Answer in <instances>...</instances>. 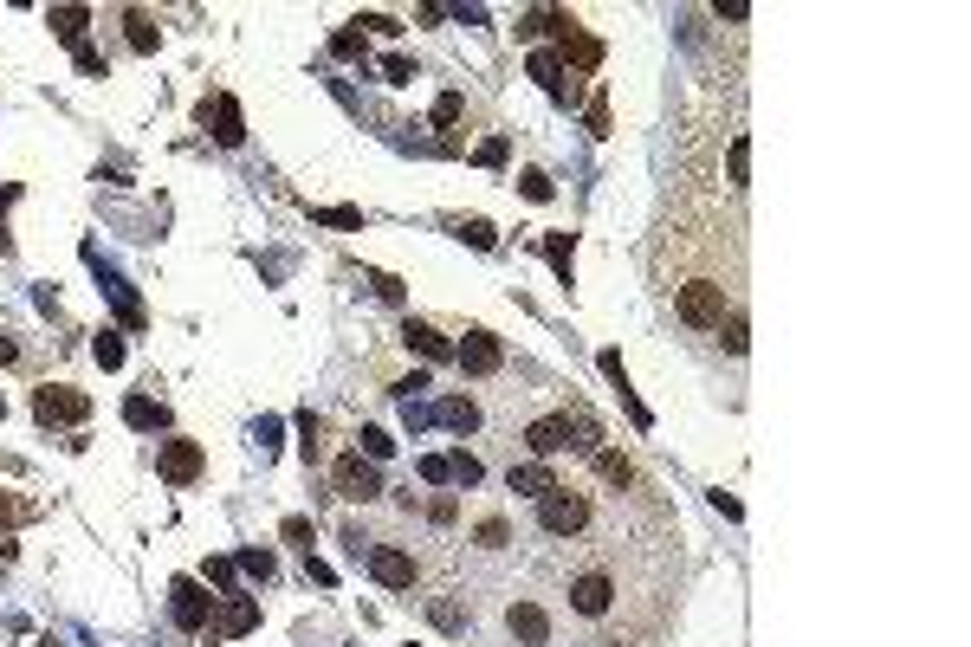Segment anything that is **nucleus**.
I'll use <instances>...</instances> for the list:
<instances>
[{"label":"nucleus","mask_w":971,"mask_h":647,"mask_svg":"<svg viewBox=\"0 0 971 647\" xmlns=\"http://www.w3.org/2000/svg\"><path fill=\"white\" fill-rule=\"evenodd\" d=\"M208 583H221V589H234V563H227V557H214V563H208Z\"/></svg>","instance_id":"obj_43"},{"label":"nucleus","mask_w":971,"mask_h":647,"mask_svg":"<svg viewBox=\"0 0 971 647\" xmlns=\"http://www.w3.org/2000/svg\"><path fill=\"white\" fill-rule=\"evenodd\" d=\"M596 473H603V479H609V486H615V492H635V486H641V473H635V460H628V453H609V447H603V453H596Z\"/></svg>","instance_id":"obj_16"},{"label":"nucleus","mask_w":971,"mask_h":647,"mask_svg":"<svg viewBox=\"0 0 971 647\" xmlns=\"http://www.w3.org/2000/svg\"><path fill=\"white\" fill-rule=\"evenodd\" d=\"M156 473L169 479V486H195V479L208 473V453H201V440H188V434L156 440Z\"/></svg>","instance_id":"obj_7"},{"label":"nucleus","mask_w":971,"mask_h":647,"mask_svg":"<svg viewBox=\"0 0 971 647\" xmlns=\"http://www.w3.org/2000/svg\"><path fill=\"white\" fill-rule=\"evenodd\" d=\"M480 162H486V169H499V162H505V136H486V143H480Z\"/></svg>","instance_id":"obj_42"},{"label":"nucleus","mask_w":971,"mask_h":647,"mask_svg":"<svg viewBox=\"0 0 971 647\" xmlns=\"http://www.w3.org/2000/svg\"><path fill=\"white\" fill-rule=\"evenodd\" d=\"M91 356H98L104 369H117V363H123V337H117V330H98V343H91Z\"/></svg>","instance_id":"obj_23"},{"label":"nucleus","mask_w":971,"mask_h":647,"mask_svg":"<svg viewBox=\"0 0 971 647\" xmlns=\"http://www.w3.org/2000/svg\"><path fill=\"white\" fill-rule=\"evenodd\" d=\"M544 253H551L557 279H570V253H577V246H570V233H551V240H544Z\"/></svg>","instance_id":"obj_25"},{"label":"nucleus","mask_w":971,"mask_h":647,"mask_svg":"<svg viewBox=\"0 0 971 647\" xmlns=\"http://www.w3.org/2000/svg\"><path fill=\"white\" fill-rule=\"evenodd\" d=\"M667 292H674V318L687 324V330H719V324H726V311H732L726 272H687V279H674Z\"/></svg>","instance_id":"obj_3"},{"label":"nucleus","mask_w":971,"mask_h":647,"mask_svg":"<svg viewBox=\"0 0 971 647\" xmlns=\"http://www.w3.org/2000/svg\"><path fill=\"white\" fill-rule=\"evenodd\" d=\"M389 447H395V440L382 434V428H363V434H357V453H369V460H382Z\"/></svg>","instance_id":"obj_30"},{"label":"nucleus","mask_w":971,"mask_h":647,"mask_svg":"<svg viewBox=\"0 0 971 647\" xmlns=\"http://www.w3.org/2000/svg\"><path fill=\"white\" fill-rule=\"evenodd\" d=\"M382 78H389V85H408V78H415V65H408L402 52H389V59H382Z\"/></svg>","instance_id":"obj_34"},{"label":"nucleus","mask_w":971,"mask_h":647,"mask_svg":"<svg viewBox=\"0 0 971 647\" xmlns=\"http://www.w3.org/2000/svg\"><path fill=\"white\" fill-rule=\"evenodd\" d=\"M201 117L214 123V143H227V149H234V143H246V117H240V104L227 98V91H221V98H214L208 110H201Z\"/></svg>","instance_id":"obj_12"},{"label":"nucleus","mask_w":971,"mask_h":647,"mask_svg":"<svg viewBox=\"0 0 971 647\" xmlns=\"http://www.w3.org/2000/svg\"><path fill=\"white\" fill-rule=\"evenodd\" d=\"M460 110H467V98H460V91H447V98L434 104V123H441V130H447V123H460Z\"/></svg>","instance_id":"obj_33"},{"label":"nucleus","mask_w":971,"mask_h":647,"mask_svg":"<svg viewBox=\"0 0 971 647\" xmlns=\"http://www.w3.org/2000/svg\"><path fill=\"white\" fill-rule=\"evenodd\" d=\"M123 26H130V46L136 52H156V39H162V26L149 20V13H123Z\"/></svg>","instance_id":"obj_22"},{"label":"nucleus","mask_w":971,"mask_h":647,"mask_svg":"<svg viewBox=\"0 0 971 647\" xmlns=\"http://www.w3.org/2000/svg\"><path fill=\"white\" fill-rule=\"evenodd\" d=\"M78 72H85V78H104V52L98 46H78Z\"/></svg>","instance_id":"obj_39"},{"label":"nucleus","mask_w":971,"mask_h":647,"mask_svg":"<svg viewBox=\"0 0 971 647\" xmlns=\"http://www.w3.org/2000/svg\"><path fill=\"white\" fill-rule=\"evenodd\" d=\"M13 201H20V188L7 182V188H0V253H7V208H13Z\"/></svg>","instance_id":"obj_41"},{"label":"nucleus","mask_w":971,"mask_h":647,"mask_svg":"<svg viewBox=\"0 0 971 647\" xmlns=\"http://www.w3.org/2000/svg\"><path fill=\"white\" fill-rule=\"evenodd\" d=\"M169 615L182 635H214V596L195 583V576H175L169 583Z\"/></svg>","instance_id":"obj_6"},{"label":"nucleus","mask_w":971,"mask_h":647,"mask_svg":"<svg viewBox=\"0 0 971 647\" xmlns=\"http://www.w3.org/2000/svg\"><path fill=\"white\" fill-rule=\"evenodd\" d=\"M402 343H408V350H421L428 363H447V356H454V343H447L434 324H421V318H408V324H402Z\"/></svg>","instance_id":"obj_15"},{"label":"nucleus","mask_w":971,"mask_h":647,"mask_svg":"<svg viewBox=\"0 0 971 647\" xmlns=\"http://www.w3.org/2000/svg\"><path fill=\"white\" fill-rule=\"evenodd\" d=\"M259 628V602L253 596H234L227 602V615H221V635H253Z\"/></svg>","instance_id":"obj_19"},{"label":"nucleus","mask_w":971,"mask_h":647,"mask_svg":"<svg viewBox=\"0 0 971 647\" xmlns=\"http://www.w3.org/2000/svg\"><path fill=\"white\" fill-rule=\"evenodd\" d=\"M745 169H751V143L732 136V188H745Z\"/></svg>","instance_id":"obj_32"},{"label":"nucleus","mask_w":971,"mask_h":647,"mask_svg":"<svg viewBox=\"0 0 971 647\" xmlns=\"http://www.w3.org/2000/svg\"><path fill=\"white\" fill-rule=\"evenodd\" d=\"M376 492H382L376 466H369L363 453H344V460H337V499H350V505H369Z\"/></svg>","instance_id":"obj_10"},{"label":"nucleus","mask_w":971,"mask_h":647,"mask_svg":"<svg viewBox=\"0 0 971 647\" xmlns=\"http://www.w3.org/2000/svg\"><path fill=\"white\" fill-rule=\"evenodd\" d=\"M331 52H337V59H363V26H357V20H350V26H344V33H337V39H331Z\"/></svg>","instance_id":"obj_27"},{"label":"nucleus","mask_w":971,"mask_h":647,"mask_svg":"<svg viewBox=\"0 0 971 647\" xmlns=\"http://www.w3.org/2000/svg\"><path fill=\"white\" fill-rule=\"evenodd\" d=\"M421 479H428V486H447V479H454V460H447V453H428V460H421Z\"/></svg>","instance_id":"obj_28"},{"label":"nucleus","mask_w":971,"mask_h":647,"mask_svg":"<svg viewBox=\"0 0 971 647\" xmlns=\"http://www.w3.org/2000/svg\"><path fill=\"white\" fill-rule=\"evenodd\" d=\"M0 363H20V337H13L7 324H0Z\"/></svg>","instance_id":"obj_44"},{"label":"nucleus","mask_w":971,"mask_h":647,"mask_svg":"<svg viewBox=\"0 0 971 647\" xmlns=\"http://www.w3.org/2000/svg\"><path fill=\"white\" fill-rule=\"evenodd\" d=\"M719 330H726V350H732V356L745 350V311H738V305L726 311V324H719Z\"/></svg>","instance_id":"obj_29"},{"label":"nucleus","mask_w":971,"mask_h":647,"mask_svg":"<svg viewBox=\"0 0 971 647\" xmlns=\"http://www.w3.org/2000/svg\"><path fill=\"white\" fill-rule=\"evenodd\" d=\"M85 415H91V395L72 389V382H46V389H33V421H39V428H78Z\"/></svg>","instance_id":"obj_5"},{"label":"nucleus","mask_w":971,"mask_h":647,"mask_svg":"<svg viewBox=\"0 0 971 647\" xmlns=\"http://www.w3.org/2000/svg\"><path fill=\"white\" fill-rule=\"evenodd\" d=\"M505 628H512V635L525 641V647H551V615H544L531 596H518L512 609H505Z\"/></svg>","instance_id":"obj_11"},{"label":"nucleus","mask_w":971,"mask_h":647,"mask_svg":"<svg viewBox=\"0 0 971 647\" xmlns=\"http://www.w3.org/2000/svg\"><path fill=\"white\" fill-rule=\"evenodd\" d=\"M369 576H376L382 589H415L421 563H415V550H402V544H369Z\"/></svg>","instance_id":"obj_8"},{"label":"nucleus","mask_w":971,"mask_h":647,"mask_svg":"<svg viewBox=\"0 0 971 647\" xmlns=\"http://www.w3.org/2000/svg\"><path fill=\"white\" fill-rule=\"evenodd\" d=\"M46 20H52V33H59V39H65L72 52L85 46V26H91V13H85V7H52Z\"/></svg>","instance_id":"obj_17"},{"label":"nucleus","mask_w":971,"mask_h":647,"mask_svg":"<svg viewBox=\"0 0 971 647\" xmlns=\"http://www.w3.org/2000/svg\"><path fill=\"white\" fill-rule=\"evenodd\" d=\"M590 525H596V499H590V486H564V479H557V486L538 499V531H544V538L577 544V538H590Z\"/></svg>","instance_id":"obj_4"},{"label":"nucleus","mask_w":971,"mask_h":647,"mask_svg":"<svg viewBox=\"0 0 971 647\" xmlns=\"http://www.w3.org/2000/svg\"><path fill=\"white\" fill-rule=\"evenodd\" d=\"M505 486H512L518 499H544V492L557 486V473H551V460H525V466H512V473H505Z\"/></svg>","instance_id":"obj_13"},{"label":"nucleus","mask_w":971,"mask_h":647,"mask_svg":"<svg viewBox=\"0 0 971 647\" xmlns=\"http://www.w3.org/2000/svg\"><path fill=\"white\" fill-rule=\"evenodd\" d=\"M240 570L259 576V583H272V570H279V563H272V550H240Z\"/></svg>","instance_id":"obj_26"},{"label":"nucleus","mask_w":971,"mask_h":647,"mask_svg":"<svg viewBox=\"0 0 971 647\" xmlns=\"http://www.w3.org/2000/svg\"><path fill=\"white\" fill-rule=\"evenodd\" d=\"M512 544V531H505V518H486L480 525V550H505Z\"/></svg>","instance_id":"obj_31"},{"label":"nucleus","mask_w":971,"mask_h":647,"mask_svg":"<svg viewBox=\"0 0 971 647\" xmlns=\"http://www.w3.org/2000/svg\"><path fill=\"white\" fill-rule=\"evenodd\" d=\"M285 544H298L311 557V525H305V518H285Z\"/></svg>","instance_id":"obj_40"},{"label":"nucleus","mask_w":971,"mask_h":647,"mask_svg":"<svg viewBox=\"0 0 971 647\" xmlns=\"http://www.w3.org/2000/svg\"><path fill=\"white\" fill-rule=\"evenodd\" d=\"M454 363L467 369V376H499V369H505V343L492 337V330H467V343L454 350Z\"/></svg>","instance_id":"obj_9"},{"label":"nucleus","mask_w":971,"mask_h":647,"mask_svg":"<svg viewBox=\"0 0 971 647\" xmlns=\"http://www.w3.org/2000/svg\"><path fill=\"white\" fill-rule=\"evenodd\" d=\"M318 220H324V227H363L357 208H318Z\"/></svg>","instance_id":"obj_38"},{"label":"nucleus","mask_w":971,"mask_h":647,"mask_svg":"<svg viewBox=\"0 0 971 647\" xmlns=\"http://www.w3.org/2000/svg\"><path fill=\"white\" fill-rule=\"evenodd\" d=\"M525 440L538 460H557V453H603V428H596V415L583 402H564L551 408V415L525 421Z\"/></svg>","instance_id":"obj_1"},{"label":"nucleus","mask_w":971,"mask_h":647,"mask_svg":"<svg viewBox=\"0 0 971 647\" xmlns=\"http://www.w3.org/2000/svg\"><path fill=\"white\" fill-rule=\"evenodd\" d=\"M564 609L577 615V622H609V615H622V576H615L609 557H590V563H577V570L564 576Z\"/></svg>","instance_id":"obj_2"},{"label":"nucleus","mask_w":971,"mask_h":647,"mask_svg":"<svg viewBox=\"0 0 971 647\" xmlns=\"http://www.w3.org/2000/svg\"><path fill=\"white\" fill-rule=\"evenodd\" d=\"M480 473H486V466L473 460V453H454V479H460V486H480Z\"/></svg>","instance_id":"obj_35"},{"label":"nucleus","mask_w":971,"mask_h":647,"mask_svg":"<svg viewBox=\"0 0 971 647\" xmlns=\"http://www.w3.org/2000/svg\"><path fill=\"white\" fill-rule=\"evenodd\" d=\"M518 182H525V195H531V201H551V175H544V169H525Z\"/></svg>","instance_id":"obj_36"},{"label":"nucleus","mask_w":971,"mask_h":647,"mask_svg":"<svg viewBox=\"0 0 971 647\" xmlns=\"http://www.w3.org/2000/svg\"><path fill=\"white\" fill-rule=\"evenodd\" d=\"M441 421H447V428H460V434H473V428H480V402H473V395H447V402H441Z\"/></svg>","instance_id":"obj_21"},{"label":"nucleus","mask_w":971,"mask_h":647,"mask_svg":"<svg viewBox=\"0 0 971 647\" xmlns=\"http://www.w3.org/2000/svg\"><path fill=\"white\" fill-rule=\"evenodd\" d=\"M111 298H117V318H123V324H143V305H136V292H130L123 279H111Z\"/></svg>","instance_id":"obj_24"},{"label":"nucleus","mask_w":971,"mask_h":647,"mask_svg":"<svg viewBox=\"0 0 971 647\" xmlns=\"http://www.w3.org/2000/svg\"><path fill=\"white\" fill-rule=\"evenodd\" d=\"M531 78H538L544 91H564V52L538 46V52H531Z\"/></svg>","instance_id":"obj_20"},{"label":"nucleus","mask_w":971,"mask_h":647,"mask_svg":"<svg viewBox=\"0 0 971 647\" xmlns=\"http://www.w3.org/2000/svg\"><path fill=\"white\" fill-rule=\"evenodd\" d=\"M39 512H46V505L26 499L20 486H0V538H7V531H20V525H33Z\"/></svg>","instance_id":"obj_14"},{"label":"nucleus","mask_w":971,"mask_h":647,"mask_svg":"<svg viewBox=\"0 0 971 647\" xmlns=\"http://www.w3.org/2000/svg\"><path fill=\"white\" fill-rule=\"evenodd\" d=\"M123 421H130V428H169V408L162 402H149V395H130V402H123Z\"/></svg>","instance_id":"obj_18"},{"label":"nucleus","mask_w":971,"mask_h":647,"mask_svg":"<svg viewBox=\"0 0 971 647\" xmlns=\"http://www.w3.org/2000/svg\"><path fill=\"white\" fill-rule=\"evenodd\" d=\"M460 240H467V246H480V253H486V246H492V240H499V233H492V227H486V220H467V227H460Z\"/></svg>","instance_id":"obj_37"},{"label":"nucleus","mask_w":971,"mask_h":647,"mask_svg":"<svg viewBox=\"0 0 971 647\" xmlns=\"http://www.w3.org/2000/svg\"><path fill=\"white\" fill-rule=\"evenodd\" d=\"M590 130H596V136H609V104H603V98L590 104Z\"/></svg>","instance_id":"obj_45"}]
</instances>
